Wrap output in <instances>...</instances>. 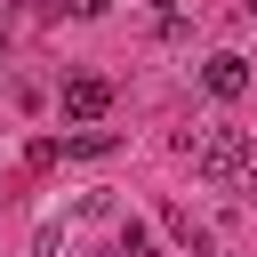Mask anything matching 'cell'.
Instances as JSON below:
<instances>
[{
    "label": "cell",
    "mask_w": 257,
    "mask_h": 257,
    "mask_svg": "<svg viewBox=\"0 0 257 257\" xmlns=\"http://www.w3.org/2000/svg\"><path fill=\"white\" fill-rule=\"evenodd\" d=\"M56 153H72V161H104V153H112V128H72V137H56Z\"/></svg>",
    "instance_id": "obj_4"
},
{
    "label": "cell",
    "mask_w": 257,
    "mask_h": 257,
    "mask_svg": "<svg viewBox=\"0 0 257 257\" xmlns=\"http://www.w3.org/2000/svg\"><path fill=\"white\" fill-rule=\"evenodd\" d=\"M201 88H209L217 104H233V96H249V56H241V48H217V56L201 64Z\"/></svg>",
    "instance_id": "obj_3"
},
{
    "label": "cell",
    "mask_w": 257,
    "mask_h": 257,
    "mask_svg": "<svg viewBox=\"0 0 257 257\" xmlns=\"http://www.w3.org/2000/svg\"><path fill=\"white\" fill-rule=\"evenodd\" d=\"M201 257H233V249H201Z\"/></svg>",
    "instance_id": "obj_9"
},
{
    "label": "cell",
    "mask_w": 257,
    "mask_h": 257,
    "mask_svg": "<svg viewBox=\"0 0 257 257\" xmlns=\"http://www.w3.org/2000/svg\"><path fill=\"white\" fill-rule=\"evenodd\" d=\"M241 16H249V24H257V0H241Z\"/></svg>",
    "instance_id": "obj_8"
},
{
    "label": "cell",
    "mask_w": 257,
    "mask_h": 257,
    "mask_svg": "<svg viewBox=\"0 0 257 257\" xmlns=\"http://www.w3.org/2000/svg\"><path fill=\"white\" fill-rule=\"evenodd\" d=\"M0 201H8V193H0Z\"/></svg>",
    "instance_id": "obj_11"
},
{
    "label": "cell",
    "mask_w": 257,
    "mask_h": 257,
    "mask_svg": "<svg viewBox=\"0 0 257 257\" xmlns=\"http://www.w3.org/2000/svg\"><path fill=\"white\" fill-rule=\"evenodd\" d=\"M249 145H257V137H249V128H233V120H209V128H185V137H177V153H185L209 185H233V177H241V161H249Z\"/></svg>",
    "instance_id": "obj_1"
},
{
    "label": "cell",
    "mask_w": 257,
    "mask_h": 257,
    "mask_svg": "<svg viewBox=\"0 0 257 257\" xmlns=\"http://www.w3.org/2000/svg\"><path fill=\"white\" fill-rule=\"evenodd\" d=\"M112 257H161V249H153V233L128 217V225H120V241H112Z\"/></svg>",
    "instance_id": "obj_5"
},
{
    "label": "cell",
    "mask_w": 257,
    "mask_h": 257,
    "mask_svg": "<svg viewBox=\"0 0 257 257\" xmlns=\"http://www.w3.org/2000/svg\"><path fill=\"white\" fill-rule=\"evenodd\" d=\"M56 112H64L72 128H96V120L112 112V80H96V72H72V80L56 88Z\"/></svg>",
    "instance_id": "obj_2"
},
{
    "label": "cell",
    "mask_w": 257,
    "mask_h": 257,
    "mask_svg": "<svg viewBox=\"0 0 257 257\" xmlns=\"http://www.w3.org/2000/svg\"><path fill=\"white\" fill-rule=\"evenodd\" d=\"M233 193H241V201H257V145H249V161H241V177H233Z\"/></svg>",
    "instance_id": "obj_6"
},
{
    "label": "cell",
    "mask_w": 257,
    "mask_h": 257,
    "mask_svg": "<svg viewBox=\"0 0 257 257\" xmlns=\"http://www.w3.org/2000/svg\"><path fill=\"white\" fill-rule=\"evenodd\" d=\"M64 8H72V16H104L112 0H64Z\"/></svg>",
    "instance_id": "obj_7"
},
{
    "label": "cell",
    "mask_w": 257,
    "mask_h": 257,
    "mask_svg": "<svg viewBox=\"0 0 257 257\" xmlns=\"http://www.w3.org/2000/svg\"><path fill=\"white\" fill-rule=\"evenodd\" d=\"M0 56H8V32H0Z\"/></svg>",
    "instance_id": "obj_10"
}]
</instances>
